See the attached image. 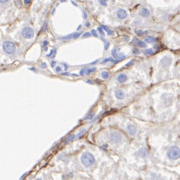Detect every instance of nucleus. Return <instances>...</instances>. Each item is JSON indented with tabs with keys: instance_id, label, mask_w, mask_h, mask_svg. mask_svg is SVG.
<instances>
[{
	"instance_id": "12",
	"label": "nucleus",
	"mask_w": 180,
	"mask_h": 180,
	"mask_svg": "<svg viewBox=\"0 0 180 180\" xmlns=\"http://www.w3.org/2000/svg\"><path fill=\"white\" fill-rule=\"evenodd\" d=\"M127 79V77L126 75H125V74H120L118 77V81L121 83H123Z\"/></svg>"
},
{
	"instance_id": "3",
	"label": "nucleus",
	"mask_w": 180,
	"mask_h": 180,
	"mask_svg": "<svg viewBox=\"0 0 180 180\" xmlns=\"http://www.w3.org/2000/svg\"><path fill=\"white\" fill-rule=\"evenodd\" d=\"M3 48L5 52L9 55L14 53L16 49L15 44L10 41L5 42L3 44Z\"/></svg>"
},
{
	"instance_id": "8",
	"label": "nucleus",
	"mask_w": 180,
	"mask_h": 180,
	"mask_svg": "<svg viewBox=\"0 0 180 180\" xmlns=\"http://www.w3.org/2000/svg\"><path fill=\"white\" fill-rule=\"evenodd\" d=\"M117 15L119 19H125L126 17H127V13L125 10H124L123 9H120L118 11L117 13Z\"/></svg>"
},
{
	"instance_id": "2",
	"label": "nucleus",
	"mask_w": 180,
	"mask_h": 180,
	"mask_svg": "<svg viewBox=\"0 0 180 180\" xmlns=\"http://www.w3.org/2000/svg\"><path fill=\"white\" fill-rule=\"evenodd\" d=\"M168 158L172 160H177L180 157V149L177 147H171L167 151Z\"/></svg>"
},
{
	"instance_id": "20",
	"label": "nucleus",
	"mask_w": 180,
	"mask_h": 180,
	"mask_svg": "<svg viewBox=\"0 0 180 180\" xmlns=\"http://www.w3.org/2000/svg\"><path fill=\"white\" fill-rule=\"evenodd\" d=\"M96 67H93V68H92V69H89L87 71L86 74H87V75H89V74H90V73H92V72H94V71H96Z\"/></svg>"
},
{
	"instance_id": "40",
	"label": "nucleus",
	"mask_w": 180,
	"mask_h": 180,
	"mask_svg": "<svg viewBox=\"0 0 180 180\" xmlns=\"http://www.w3.org/2000/svg\"><path fill=\"white\" fill-rule=\"evenodd\" d=\"M61 68L59 67V66H57V67H56V70L57 72H60V71H61Z\"/></svg>"
},
{
	"instance_id": "50",
	"label": "nucleus",
	"mask_w": 180,
	"mask_h": 180,
	"mask_svg": "<svg viewBox=\"0 0 180 180\" xmlns=\"http://www.w3.org/2000/svg\"><path fill=\"white\" fill-rule=\"evenodd\" d=\"M72 75H74L75 76H77L78 75H77V74H72Z\"/></svg>"
},
{
	"instance_id": "1",
	"label": "nucleus",
	"mask_w": 180,
	"mask_h": 180,
	"mask_svg": "<svg viewBox=\"0 0 180 180\" xmlns=\"http://www.w3.org/2000/svg\"><path fill=\"white\" fill-rule=\"evenodd\" d=\"M81 161L84 166L86 167H88L94 163L95 158L91 153H84L81 157Z\"/></svg>"
},
{
	"instance_id": "25",
	"label": "nucleus",
	"mask_w": 180,
	"mask_h": 180,
	"mask_svg": "<svg viewBox=\"0 0 180 180\" xmlns=\"http://www.w3.org/2000/svg\"><path fill=\"white\" fill-rule=\"evenodd\" d=\"M145 53L148 54V55H151L153 53V50L152 49H148L147 50H145Z\"/></svg>"
},
{
	"instance_id": "47",
	"label": "nucleus",
	"mask_w": 180,
	"mask_h": 180,
	"mask_svg": "<svg viewBox=\"0 0 180 180\" xmlns=\"http://www.w3.org/2000/svg\"><path fill=\"white\" fill-rule=\"evenodd\" d=\"M7 1H8V0H0V2H2V3L6 2Z\"/></svg>"
},
{
	"instance_id": "38",
	"label": "nucleus",
	"mask_w": 180,
	"mask_h": 180,
	"mask_svg": "<svg viewBox=\"0 0 180 180\" xmlns=\"http://www.w3.org/2000/svg\"><path fill=\"white\" fill-rule=\"evenodd\" d=\"M41 67L42 69H44V68H46L47 67V65L46 63H41Z\"/></svg>"
},
{
	"instance_id": "21",
	"label": "nucleus",
	"mask_w": 180,
	"mask_h": 180,
	"mask_svg": "<svg viewBox=\"0 0 180 180\" xmlns=\"http://www.w3.org/2000/svg\"><path fill=\"white\" fill-rule=\"evenodd\" d=\"M136 33L137 34V35H138L139 36H141L143 34H145L148 33V31L145 32H143L142 30H136Z\"/></svg>"
},
{
	"instance_id": "5",
	"label": "nucleus",
	"mask_w": 180,
	"mask_h": 180,
	"mask_svg": "<svg viewBox=\"0 0 180 180\" xmlns=\"http://www.w3.org/2000/svg\"><path fill=\"white\" fill-rule=\"evenodd\" d=\"M121 140V135L117 132L116 131L113 132L110 135V140L111 142L114 143L119 142Z\"/></svg>"
},
{
	"instance_id": "32",
	"label": "nucleus",
	"mask_w": 180,
	"mask_h": 180,
	"mask_svg": "<svg viewBox=\"0 0 180 180\" xmlns=\"http://www.w3.org/2000/svg\"><path fill=\"white\" fill-rule=\"evenodd\" d=\"M90 35H91V34L90 33H89V32H87V33H85L83 34V38H84V37H89V36H90Z\"/></svg>"
},
{
	"instance_id": "31",
	"label": "nucleus",
	"mask_w": 180,
	"mask_h": 180,
	"mask_svg": "<svg viewBox=\"0 0 180 180\" xmlns=\"http://www.w3.org/2000/svg\"><path fill=\"white\" fill-rule=\"evenodd\" d=\"M15 4H16L17 6H20V5H21V0H15Z\"/></svg>"
},
{
	"instance_id": "22",
	"label": "nucleus",
	"mask_w": 180,
	"mask_h": 180,
	"mask_svg": "<svg viewBox=\"0 0 180 180\" xmlns=\"http://www.w3.org/2000/svg\"><path fill=\"white\" fill-rule=\"evenodd\" d=\"M112 55L113 56V57L114 59H116L117 57V51L115 48H114L112 50Z\"/></svg>"
},
{
	"instance_id": "45",
	"label": "nucleus",
	"mask_w": 180,
	"mask_h": 180,
	"mask_svg": "<svg viewBox=\"0 0 180 180\" xmlns=\"http://www.w3.org/2000/svg\"><path fill=\"white\" fill-rule=\"evenodd\" d=\"M55 64H56V62H55V61H52V62H51V66H52V67H53V66H55Z\"/></svg>"
},
{
	"instance_id": "30",
	"label": "nucleus",
	"mask_w": 180,
	"mask_h": 180,
	"mask_svg": "<svg viewBox=\"0 0 180 180\" xmlns=\"http://www.w3.org/2000/svg\"><path fill=\"white\" fill-rule=\"evenodd\" d=\"M100 3L102 6H107V4H106V0H101L100 1Z\"/></svg>"
},
{
	"instance_id": "33",
	"label": "nucleus",
	"mask_w": 180,
	"mask_h": 180,
	"mask_svg": "<svg viewBox=\"0 0 180 180\" xmlns=\"http://www.w3.org/2000/svg\"><path fill=\"white\" fill-rule=\"evenodd\" d=\"M80 35V33H74V35H73L72 38H74V39H76V38H78L79 37Z\"/></svg>"
},
{
	"instance_id": "15",
	"label": "nucleus",
	"mask_w": 180,
	"mask_h": 180,
	"mask_svg": "<svg viewBox=\"0 0 180 180\" xmlns=\"http://www.w3.org/2000/svg\"><path fill=\"white\" fill-rule=\"evenodd\" d=\"M102 26V28H103V29H104L107 32V34H108V35H111L112 34V32L111 30L109 29V28L107 27V26H105V25H102L101 26Z\"/></svg>"
},
{
	"instance_id": "18",
	"label": "nucleus",
	"mask_w": 180,
	"mask_h": 180,
	"mask_svg": "<svg viewBox=\"0 0 180 180\" xmlns=\"http://www.w3.org/2000/svg\"><path fill=\"white\" fill-rule=\"evenodd\" d=\"M75 135H70V136L66 139V140L65 141V143H67V142H71V140H74V139H75Z\"/></svg>"
},
{
	"instance_id": "16",
	"label": "nucleus",
	"mask_w": 180,
	"mask_h": 180,
	"mask_svg": "<svg viewBox=\"0 0 180 180\" xmlns=\"http://www.w3.org/2000/svg\"><path fill=\"white\" fill-rule=\"evenodd\" d=\"M137 44H138L139 46L142 48H145L147 47V44L145 42H142V41H138L137 42Z\"/></svg>"
},
{
	"instance_id": "10",
	"label": "nucleus",
	"mask_w": 180,
	"mask_h": 180,
	"mask_svg": "<svg viewBox=\"0 0 180 180\" xmlns=\"http://www.w3.org/2000/svg\"><path fill=\"white\" fill-rule=\"evenodd\" d=\"M161 63L164 67L168 66L171 63V59L167 57H165L161 61Z\"/></svg>"
},
{
	"instance_id": "7",
	"label": "nucleus",
	"mask_w": 180,
	"mask_h": 180,
	"mask_svg": "<svg viewBox=\"0 0 180 180\" xmlns=\"http://www.w3.org/2000/svg\"><path fill=\"white\" fill-rule=\"evenodd\" d=\"M126 129H127V131L128 134L131 136H134L137 132V129H136V127L133 125H129L127 126Z\"/></svg>"
},
{
	"instance_id": "35",
	"label": "nucleus",
	"mask_w": 180,
	"mask_h": 180,
	"mask_svg": "<svg viewBox=\"0 0 180 180\" xmlns=\"http://www.w3.org/2000/svg\"><path fill=\"white\" fill-rule=\"evenodd\" d=\"M92 34L95 37H98V35H97L96 31L95 30H92Z\"/></svg>"
},
{
	"instance_id": "39",
	"label": "nucleus",
	"mask_w": 180,
	"mask_h": 180,
	"mask_svg": "<svg viewBox=\"0 0 180 180\" xmlns=\"http://www.w3.org/2000/svg\"><path fill=\"white\" fill-rule=\"evenodd\" d=\"M48 44V42H47V41H44L43 42V46H46Z\"/></svg>"
},
{
	"instance_id": "42",
	"label": "nucleus",
	"mask_w": 180,
	"mask_h": 180,
	"mask_svg": "<svg viewBox=\"0 0 180 180\" xmlns=\"http://www.w3.org/2000/svg\"><path fill=\"white\" fill-rule=\"evenodd\" d=\"M53 52H54V50H50V53L49 55H47V57H50L52 55H53Z\"/></svg>"
},
{
	"instance_id": "4",
	"label": "nucleus",
	"mask_w": 180,
	"mask_h": 180,
	"mask_svg": "<svg viewBox=\"0 0 180 180\" xmlns=\"http://www.w3.org/2000/svg\"><path fill=\"white\" fill-rule=\"evenodd\" d=\"M23 35L27 39H31L33 38L34 35L33 30L29 27H26L24 28V29L22 31Z\"/></svg>"
},
{
	"instance_id": "34",
	"label": "nucleus",
	"mask_w": 180,
	"mask_h": 180,
	"mask_svg": "<svg viewBox=\"0 0 180 180\" xmlns=\"http://www.w3.org/2000/svg\"><path fill=\"white\" fill-rule=\"evenodd\" d=\"M85 70H86L85 69H83L81 70L80 71V75L81 76L83 75L84 74V73H85Z\"/></svg>"
},
{
	"instance_id": "49",
	"label": "nucleus",
	"mask_w": 180,
	"mask_h": 180,
	"mask_svg": "<svg viewBox=\"0 0 180 180\" xmlns=\"http://www.w3.org/2000/svg\"><path fill=\"white\" fill-rule=\"evenodd\" d=\"M68 74H69V73H67V72H65V73L62 74V75H68Z\"/></svg>"
},
{
	"instance_id": "43",
	"label": "nucleus",
	"mask_w": 180,
	"mask_h": 180,
	"mask_svg": "<svg viewBox=\"0 0 180 180\" xmlns=\"http://www.w3.org/2000/svg\"><path fill=\"white\" fill-rule=\"evenodd\" d=\"M85 25H86V26H87V28H89V27H90V24L89 23V22H87Z\"/></svg>"
},
{
	"instance_id": "23",
	"label": "nucleus",
	"mask_w": 180,
	"mask_h": 180,
	"mask_svg": "<svg viewBox=\"0 0 180 180\" xmlns=\"http://www.w3.org/2000/svg\"><path fill=\"white\" fill-rule=\"evenodd\" d=\"M47 28H48V25H47V23L45 22L43 24V28H42V32H45L47 29Z\"/></svg>"
},
{
	"instance_id": "36",
	"label": "nucleus",
	"mask_w": 180,
	"mask_h": 180,
	"mask_svg": "<svg viewBox=\"0 0 180 180\" xmlns=\"http://www.w3.org/2000/svg\"><path fill=\"white\" fill-rule=\"evenodd\" d=\"M83 17H84V19H87V11L84 10V11H83Z\"/></svg>"
},
{
	"instance_id": "6",
	"label": "nucleus",
	"mask_w": 180,
	"mask_h": 180,
	"mask_svg": "<svg viewBox=\"0 0 180 180\" xmlns=\"http://www.w3.org/2000/svg\"><path fill=\"white\" fill-rule=\"evenodd\" d=\"M138 154L140 157L142 158H146L149 155V152L147 148H142L139 151Z\"/></svg>"
},
{
	"instance_id": "41",
	"label": "nucleus",
	"mask_w": 180,
	"mask_h": 180,
	"mask_svg": "<svg viewBox=\"0 0 180 180\" xmlns=\"http://www.w3.org/2000/svg\"><path fill=\"white\" fill-rule=\"evenodd\" d=\"M31 2V0H24V3L25 4H29Z\"/></svg>"
},
{
	"instance_id": "24",
	"label": "nucleus",
	"mask_w": 180,
	"mask_h": 180,
	"mask_svg": "<svg viewBox=\"0 0 180 180\" xmlns=\"http://www.w3.org/2000/svg\"><path fill=\"white\" fill-rule=\"evenodd\" d=\"M117 57L118 58H119L120 59H126V56L124 55L123 53H118L117 55Z\"/></svg>"
},
{
	"instance_id": "17",
	"label": "nucleus",
	"mask_w": 180,
	"mask_h": 180,
	"mask_svg": "<svg viewBox=\"0 0 180 180\" xmlns=\"http://www.w3.org/2000/svg\"><path fill=\"white\" fill-rule=\"evenodd\" d=\"M86 131H87V130H86L85 129H82V130H81L79 133V134H78L77 138H81V137L85 134V133L86 132Z\"/></svg>"
},
{
	"instance_id": "14",
	"label": "nucleus",
	"mask_w": 180,
	"mask_h": 180,
	"mask_svg": "<svg viewBox=\"0 0 180 180\" xmlns=\"http://www.w3.org/2000/svg\"><path fill=\"white\" fill-rule=\"evenodd\" d=\"M102 76L104 79H108L109 76V74L108 72L107 71H104L102 73Z\"/></svg>"
},
{
	"instance_id": "27",
	"label": "nucleus",
	"mask_w": 180,
	"mask_h": 180,
	"mask_svg": "<svg viewBox=\"0 0 180 180\" xmlns=\"http://www.w3.org/2000/svg\"><path fill=\"white\" fill-rule=\"evenodd\" d=\"M94 113H90L88 116L87 117L85 118L86 119H88V120H90V119H92L93 117H94Z\"/></svg>"
},
{
	"instance_id": "11",
	"label": "nucleus",
	"mask_w": 180,
	"mask_h": 180,
	"mask_svg": "<svg viewBox=\"0 0 180 180\" xmlns=\"http://www.w3.org/2000/svg\"><path fill=\"white\" fill-rule=\"evenodd\" d=\"M140 14L143 17H148L150 15V12L148 9L147 8H142V10L140 11Z\"/></svg>"
},
{
	"instance_id": "44",
	"label": "nucleus",
	"mask_w": 180,
	"mask_h": 180,
	"mask_svg": "<svg viewBox=\"0 0 180 180\" xmlns=\"http://www.w3.org/2000/svg\"><path fill=\"white\" fill-rule=\"evenodd\" d=\"M63 65L65 66V70L66 71L67 70V69H68V66H67V65H66V64H65V63H63Z\"/></svg>"
},
{
	"instance_id": "26",
	"label": "nucleus",
	"mask_w": 180,
	"mask_h": 180,
	"mask_svg": "<svg viewBox=\"0 0 180 180\" xmlns=\"http://www.w3.org/2000/svg\"><path fill=\"white\" fill-rule=\"evenodd\" d=\"M133 52L134 53L136 54V55H140L141 53V52L139 50H138L137 48H134V49H133Z\"/></svg>"
},
{
	"instance_id": "28",
	"label": "nucleus",
	"mask_w": 180,
	"mask_h": 180,
	"mask_svg": "<svg viewBox=\"0 0 180 180\" xmlns=\"http://www.w3.org/2000/svg\"><path fill=\"white\" fill-rule=\"evenodd\" d=\"M105 42V50H107L108 48V47L109 46V42H106L105 41V40H103Z\"/></svg>"
},
{
	"instance_id": "19",
	"label": "nucleus",
	"mask_w": 180,
	"mask_h": 180,
	"mask_svg": "<svg viewBox=\"0 0 180 180\" xmlns=\"http://www.w3.org/2000/svg\"><path fill=\"white\" fill-rule=\"evenodd\" d=\"M112 62V63H114V60L113 59V58H112V57H108V58H106V59H105L103 61V62L102 63H108V62Z\"/></svg>"
},
{
	"instance_id": "48",
	"label": "nucleus",
	"mask_w": 180,
	"mask_h": 180,
	"mask_svg": "<svg viewBox=\"0 0 180 180\" xmlns=\"http://www.w3.org/2000/svg\"><path fill=\"white\" fill-rule=\"evenodd\" d=\"M98 60H96V61L93 62V63H92L91 64H92V65H94V64H96V62H98Z\"/></svg>"
},
{
	"instance_id": "46",
	"label": "nucleus",
	"mask_w": 180,
	"mask_h": 180,
	"mask_svg": "<svg viewBox=\"0 0 180 180\" xmlns=\"http://www.w3.org/2000/svg\"><path fill=\"white\" fill-rule=\"evenodd\" d=\"M87 82H88V83H90V84H93V82L91 80H88Z\"/></svg>"
},
{
	"instance_id": "29",
	"label": "nucleus",
	"mask_w": 180,
	"mask_h": 180,
	"mask_svg": "<svg viewBox=\"0 0 180 180\" xmlns=\"http://www.w3.org/2000/svg\"><path fill=\"white\" fill-rule=\"evenodd\" d=\"M134 63V60H131V61L130 62H129V63H127V64H126V66H131V65H133V64Z\"/></svg>"
},
{
	"instance_id": "9",
	"label": "nucleus",
	"mask_w": 180,
	"mask_h": 180,
	"mask_svg": "<svg viewBox=\"0 0 180 180\" xmlns=\"http://www.w3.org/2000/svg\"><path fill=\"white\" fill-rule=\"evenodd\" d=\"M115 96L116 97V98H117L118 99H123L125 97V94L124 92L122 90H118L115 94Z\"/></svg>"
},
{
	"instance_id": "13",
	"label": "nucleus",
	"mask_w": 180,
	"mask_h": 180,
	"mask_svg": "<svg viewBox=\"0 0 180 180\" xmlns=\"http://www.w3.org/2000/svg\"><path fill=\"white\" fill-rule=\"evenodd\" d=\"M145 41L148 43H153L156 41V39L153 37H148L145 38Z\"/></svg>"
},
{
	"instance_id": "37",
	"label": "nucleus",
	"mask_w": 180,
	"mask_h": 180,
	"mask_svg": "<svg viewBox=\"0 0 180 180\" xmlns=\"http://www.w3.org/2000/svg\"><path fill=\"white\" fill-rule=\"evenodd\" d=\"M98 30H99V33L102 34V35H105V34L103 33V30L102 29V28L101 27H99V28H98Z\"/></svg>"
}]
</instances>
